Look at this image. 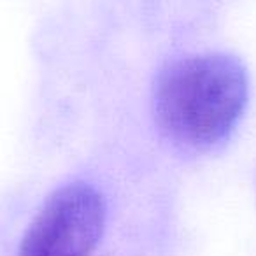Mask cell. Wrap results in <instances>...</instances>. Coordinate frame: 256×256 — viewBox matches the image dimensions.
<instances>
[{
    "mask_svg": "<svg viewBox=\"0 0 256 256\" xmlns=\"http://www.w3.org/2000/svg\"><path fill=\"white\" fill-rule=\"evenodd\" d=\"M249 98L248 70L226 53L176 60L154 86V118L167 139L188 150H210L226 139Z\"/></svg>",
    "mask_w": 256,
    "mask_h": 256,
    "instance_id": "6da1fadb",
    "label": "cell"
},
{
    "mask_svg": "<svg viewBox=\"0 0 256 256\" xmlns=\"http://www.w3.org/2000/svg\"><path fill=\"white\" fill-rule=\"evenodd\" d=\"M107 223L102 193L74 181L54 190L20 244L18 256H92Z\"/></svg>",
    "mask_w": 256,
    "mask_h": 256,
    "instance_id": "7a4b0ae2",
    "label": "cell"
}]
</instances>
